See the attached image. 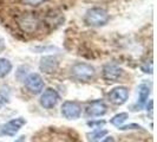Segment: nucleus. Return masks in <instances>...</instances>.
I'll use <instances>...</instances> for the list:
<instances>
[{
	"instance_id": "nucleus-20",
	"label": "nucleus",
	"mask_w": 157,
	"mask_h": 142,
	"mask_svg": "<svg viewBox=\"0 0 157 142\" xmlns=\"http://www.w3.org/2000/svg\"><path fill=\"white\" fill-rule=\"evenodd\" d=\"M4 49H5V41H4V39L0 37V52H1Z\"/></svg>"
},
{
	"instance_id": "nucleus-16",
	"label": "nucleus",
	"mask_w": 157,
	"mask_h": 142,
	"mask_svg": "<svg viewBox=\"0 0 157 142\" xmlns=\"http://www.w3.org/2000/svg\"><path fill=\"white\" fill-rule=\"evenodd\" d=\"M23 5H26V6H32V7H37L41 4L46 2L47 0H19Z\"/></svg>"
},
{
	"instance_id": "nucleus-9",
	"label": "nucleus",
	"mask_w": 157,
	"mask_h": 142,
	"mask_svg": "<svg viewBox=\"0 0 157 142\" xmlns=\"http://www.w3.org/2000/svg\"><path fill=\"white\" fill-rule=\"evenodd\" d=\"M106 110L108 108L103 101H94L86 107L85 114L87 117H99V116L105 115Z\"/></svg>"
},
{
	"instance_id": "nucleus-4",
	"label": "nucleus",
	"mask_w": 157,
	"mask_h": 142,
	"mask_svg": "<svg viewBox=\"0 0 157 142\" xmlns=\"http://www.w3.org/2000/svg\"><path fill=\"white\" fill-rule=\"evenodd\" d=\"M82 114V107L76 101H66L62 105V115L67 120H77Z\"/></svg>"
},
{
	"instance_id": "nucleus-11",
	"label": "nucleus",
	"mask_w": 157,
	"mask_h": 142,
	"mask_svg": "<svg viewBox=\"0 0 157 142\" xmlns=\"http://www.w3.org/2000/svg\"><path fill=\"white\" fill-rule=\"evenodd\" d=\"M123 76V70L121 68H118L116 65H105L103 68V77L106 81L111 82H117L118 79Z\"/></svg>"
},
{
	"instance_id": "nucleus-13",
	"label": "nucleus",
	"mask_w": 157,
	"mask_h": 142,
	"mask_svg": "<svg viewBox=\"0 0 157 142\" xmlns=\"http://www.w3.org/2000/svg\"><path fill=\"white\" fill-rule=\"evenodd\" d=\"M12 70V64L6 58H0V78L6 77Z\"/></svg>"
},
{
	"instance_id": "nucleus-15",
	"label": "nucleus",
	"mask_w": 157,
	"mask_h": 142,
	"mask_svg": "<svg viewBox=\"0 0 157 142\" xmlns=\"http://www.w3.org/2000/svg\"><path fill=\"white\" fill-rule=\"evenodd\" d=\"M105 135H108V130L106 129H97L92 132L91 134H89V141L90 142H97L99 141L102 137H104Z\"/></svg>"
},
{
	"instance_id": "nucleus-6",
	"label": "nucleus",
	"mask_w": 157,
	"mask_h": 142,
	"mask_svg": "<svg viewBox=\"0 0 157 142\" xmlns=\"http://www.w3.org/2000/svg\"><path fill=\"white\" fill-rule=\"evenodd\" d=\"M25 85L30 93L37 95L44 89V81L38 73H30L25 79Z\"/></svg>"
},
{
	"instance_id": "nucleus-10",
	"label": "nucleus",
	"mask_w": 157,
	"mask_h": 142,
	"mask_svg": "<svg viewBox=\"0 0 157 142\" xmlns=\"http://www.w3.org/2000/svg\"><path fill=\"white\" fill-rule=\"evenodd\" d=\"M58 65H59V62L58 59L53 57V56H45L41 58L39 64L40 70L45 73H53L57 69H58Z\"/></svg>"
},
{
	"instance_id": "nucleus-3",
	"label": "nucleus",
	"mask_w": 157,
	"mask_h": 142,
	"mask_svg": "<svg viewBox=\"0 0 157 142\" xmlns=\"http://www.w3.org/2000/svg\"><path fill=\"white\" fill-rule=\"evenodd\" d=\"M109 14L108 12L101 7H94L87 10L86 14H85V23L90 26H103L109 22Z\"/></svg>"
},
{
	"instance_id": "nucleus-7",
	"label": "nucleus",
	"mask_w": 157,
	"mask_h": 142,
	"mask_svg": "<svg viewBox=\"0 0 157 142\" xmlns=\"http://www.w3.org/2000/svg\"><path fill=\"white\" fill-rule=\"evenodd\" d=\"M129 90L126 87H117L109 93V101L115 105H122L128 101Z\"/></svg>"
},
{
	"instance_id": "nucleus-5",
	"label": "nucleus",
	"mask_w": 157,
	"mask_h": 142,
	"mask_svg": "<svg viewBox=\"0 0 157 142\" xmlns=\"http://www.w3.org/2000/svg\"><path fill=\"white\" fill-rule=\"evenodd\" d=\"M25 124H26V120L24 117L13 118L10 122L5 123L4 126H1L0 133L2 135H7V136H14Z\"/></svg>"
},
{
	"instance_id": "nucleus-1",
	"label": "nucleus",
	"mask_w": 157,
	"mask_h": 142,
	"mask_svg": "<svg viewBox=\"0 0 157 142\" xmlns=\"http://www.w3.org/2000/svg\"><path fill=\"white\" fill-rule=\"evenodd\" d=\"M16 24L19 31L24 34H34L40 30L43 22L37 13L24 11L16 16Z\"/></svg>"
},
{
	"instance_id": "nucleus-17",
	"label": "nucleus",
	"mask_w": 157,
	"mask_h": 142,
	"mask_svg": "<svg viewBox=\"0 0 157 142\" xmlns=\"http://www.w3.org/2000/svg\"><path fill=\"white\" fill-rule=\"evenodd\" d=\"M10 101V94L8 91H5V90H0V109L6 105Z\"/></svg>"
},
{
	"instance_id": "nucleus-22",
	"label": "nucleus",
	"mask_w": 157,
	"mask_h": 142,
	"mask_svg": "<svg viewBox=\"0 0 157 142\" xmlns=\"http://www.w3.org/2000/svg\"><path fill=\"white\" fill-rule=\"evenodd\" d=\"M25 140H26V139H25V136H19L14 142H25Z\"/></svg>"
},
{
	"instance_id": "nucleus-14",
	"label": "nucleus",
	"mask_w": 157,
	"mask_h": 142,
	"mask_svg": "<svg viewBox=\"0 0 157 142\" xmlns=\"http://www.w3.org/2000/svg\"><path fill=\"white\" fill-rule=\"evenodd\" d=\"M128 117H129V115L126 112H121V114H117V115H115L113 117L111 118L110 123L116 127H121L128 120Z\"/></svg>"
},
{
	"instance_id": "nucleus-8",
	"label": "nucleus",
	"mask_w": 157,
	"mask_h": 142,
	"mask_svg": "<svg viewBox=\"0 0 157 142\" xmlns=\"http://www.w3.org/2000/svg\"><path fill=\"white\" fill-rule=\"evenodd\" d=\"M58 101H59V95L55 89H51V88L46 89L40 97V104L45 109H51L56 107Z\"/></svg>"
},
{
	"instance_id": "nucleus-12",
	"label": "nucleus",
	"mask_w": 157,
	"mask_h": 142,
	"mask_svg": "<svg viewBox=\"0 0 157 142\" xmlns=\"http://www.w3.org/2000/svg\"><path fill=\"white\" fill-rule=\"evenodd\" d=\"M150 95V88L147 84H141L138 87V102H137V109L136 110H141L142 108L147 104L148 98Z\"/></svg>"
},
{
	"instance_id": "nucleus-23",
	"label": "nucleus",
	"mask_w": 157,
	"mask_h": 142,
	"mask_svg": "<svg viewBox=\"0 0 157 142\" xmlns=\"http://www.w3.org/2000/svg\"><path fill=\"white\" fill-rule=\"evenodd\" d=\"M152 105H154V102H152V101H150L149 102V109H147V110L150 111V114L152 112Z\"/></svg>"
},
{
	"instance_id": "nucleus-19",
	"label": "nucleus",
	"mask_w": 157,
	"mask_h": 142,
	"mask_svg": "<svg viewBox=\"0 0 157 142\" xmlns=\"http://www.w3.org/2000/svg\"><path fill=\"white\" fill-rule=\"evenodd\" d=\"M87 124L91 127V128H94V127L101 128V126H104V124H105V122H104V121H94V122H87Z\"/></svg>"
},
{
	"instance_id": "nucleus-21",
	"label": "nucleus",
	"mask_w": 157,
	"mask_h": 142,
	"mask_svg": "<svg viewBox=\"0 0 157 142\" xmlns=\"http://www.w3.org/2000/svg\"><path fill=\"white\" fill-rule=\"evenodd\" d=\"M102 142H115V140H113V137H112V136H108V137H105Z\"/></svg>"
},
{
	"instance_id": "nucleus-2",
	"label": "nucleus",
	"mask_w": 157,
	"mask_h": 142,
	"mask_svg": "<svg viewBox=\"0 0 157 142\" xmlns=\"http://www.w3.org/2000/svg\"><path fill=\"white\" fill-rule=\"evenodd\" d=\"M72 77L79 82H90L96 76V70L92 65L86 63H77L71 69Z\"/></svg>"
},
{
	"instance_id": "nucleus-18",
	"label": "nucleus",
	"mask_w": 157,
	"mask_h": 142,
	"mask_svg": "<svg viewBox=\"0 0 157 142\" xmlns=\"http://www.w3.org/2000/svg\"><path fill=\"white\" fill-rule=\"evenodd\" d=\"M140 128H142V127L138 126V124H135V123H132V124H129V126L118 127V129H121V130H128V129H140Z\"/></svg>"
}]
</instances>
